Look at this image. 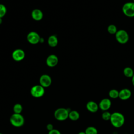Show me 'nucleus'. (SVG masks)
<instances>
[{
  "label": "nucleus",
  "mask_w": 134,
  "mask_h": 134,
  "mask_svg": "<svg viewBox=\"0 0 134 134\" xmlns=\"http://www.w3.org/2000/svg\"><path fill=\"white\" fill-rule=\"evenodd\" d=\"M46 128H47V129L49 131H50V130H51L53 129V126L52 124H47V125L46 126Z\"/></svg>",
  "instance_id": "25"
},
{
  "label": "nucleus",
  "mask_w": 134,
  "mask_h": 134,
  "mask_svg": "<svg viewBox=\"0 0 134 134\" xmlns=\"http://www.w3.org/2000/svg\"><path fill=\"white\" fill-rule=\"evenodd\" d=\"M0 134H3V133H0Z\"/></svg>",
  "instance_id": "29"
},
{
  "label": "nucleus",
  "mask_w": 134,
  "mask_h": 134,
  "mask_svg": "<svg viewBox=\"0 0 134 134\" xmlns=\"http://www.w3.org/2000/svg\"><path fill=\"white\" fill-rule=\"evenodd\" d=\"M48 43L49 46L51 47H55L57 46L58 40L55 35H51L48 39Z\"/></svg>",
  "instance_id": "15"
},
{
  "label": "nucleus",
  "mask_w": 134,
  "mask_h": 134,
  "mask_svg": "<svg viewBox=\"0 0 134 134\" xmlns=\"http://www.w3.org/2000/svg\"><path fill=\"white\" fill-rule=\"evenodd\" d=\"M133 2H134V0H133Z\"/></svg>",
  "instance_id": "30"
},
{
  "label": "nucleus",
  "mask_w": 134,
  "mask_h": 134,
  "mask_svg": "<svg viewBox=\"0 0 134 134\" xmlns=\"http://www.w3.org/2000/svg\"><path fill=\"white\" fill-rule=\"evenodd\" d=\"M116 41L120 44H126L129 40V35L127 31L124 29L118 30L115 34Z\"/></svg>",
  "instance_id": "4"
},
{
  "label": "nucleus",
  "mask_w": 134,
  "mask_h": 134,
  "mask_svg": "<svg viewBox=\"0 0 134 134\" xmlns=\"http://www.w3.org/2000/svg\"><path fill=\"white\" fill-rule=\"evenodd\" d=\"M69 118L73 121H76L80 118V114L76 110H71L69 113Z\"/></svg>",
  "instance_id": "17"
},
{
  "label": "nucleus",
  "mask_w": 134,
  "mask_h": 134,
  "mask_svg": "<svg viewBox=\"0 0 134 134\" xmlns=\"http://www.w3.org/2000/svg\"><path fill=\"white\" fill-rule=\"evenodd\" d=\"M10 122L14 127H20L24 124L25 119L20 114L14 113L10 117Z\"/></svg>",
  "instance_id": "3"
},
{
  "label": "nucleus",
  "mask_w": 134,
  "mask_h": 134,
  "mask_svg": "<svg viewBox=\"0 0 134 134\" xmlns=\"http://www.w3.org/2000/svg\"><path fill=\"white\" fill-rule=\"evenodd\" d=\"M70 111V108H59L54 111V117L59 121L65 120L69 118V113Z\"/></svg>",
  "instance_id": "2"
},
{
  "label": "nucleus",
  "mask_w": 134,
  "mask_h": 134,
  "mask_svg": "<svg viewBox=\"0 0 134 134\" xmlns=\"http://www.w3.org/2000/svg\"><path fill=\"white\" fill-rule=\"evenodd\" d=\"M123 74L126 77L128 78H131L134 75V72L131 68L127 66L124 69Z\"/></svg>",
  "instance_id": "16"
},
{
  "label": "nucleus",
  "mask_w": 134,
  "mask_h": 134,
  "mask_svg": "<svg viewBox=\"0 0 134 134\" xmlns=\"http://www.w3.org/2000/svg\"><path fill=\"white\" fill-rule=\"evenodd\" d=\"M109 120L113 127L116 128H119L121 127L124 125L125 121V118L122 113L118 111H115L111 114V117Z\"/></svg>",
  "instance_id": "1"
},
{
  "label": "nucleus",
  "mask_w": 134,
  "mask_h": 134,
  "mask_svg": "<svg viewBox=\"0 0 134 134\" xmlns=\"http://www.w3.org/2000/svg\"><path fill=\"white\" fill-rule=\"evenodd\" d=\"M86 134H97V129L93 126H89L86 128L85 131Z\"/></svg>",
  "instance_id": "19"
},
{
  "label": "nucleus",
  "mask_w": 134,
  "mask_h": 134,
  "mask_svg": "<svg viewBox=\"0 0 134 134\" xmlns=\"http://www.w3.org/2000/svg\"><path fill=\"white\" fill-rule=\"evenodd\" d=\"M48 134H61V133L59 130L55 129H53L52 130L49 131Z\"/></svg>",
  "instance_id": "24"
},
{
  "label": "nucleus",
  "mask_w": 134,
  "mask_h": 134,
  "mask_svg": "<svg viewBox=\"0 0 134 134\" xmlns=\"http://www.w3.org/2000/svg\"><path fill=\"white\" fill-rule=\"evenodd\" d=\"M131 82H132V84L133 86H134V75H133V76L131 77Z\"/></svg>",
  "instance_id": "26"
},
{
  "label": "nucleus",
  "mask_w": 134,
  "mask_h": 134,
  "mask_svg": "<svg viewBox=\"0 0 134 134\" xmlns=\"http://www.w3.org/2000/svg\"><path fill=\"white\" fill-rule=\"evenodd\" d=\"M13 111L14 113L20 114L23 111V106L21 104L17 103L13 106Z\"/></svg>",
  "instance_id": "21"
},
{
  "label": "nucleus",
  "mask_w": 134,
  "mask_h": 134,
  "mask_svg": "<svg viewBox=\"0 0 134 134\" xmlns=\"http://www.w3.org/2000/svg\"><path fill=\"white\" fill-rule=\"evenodd\" d=\"M123 14L128 17H134V2H127L122 7Z\"/></svg>",
  "instance_id": "5"
},
{
  "label": "nucleus",
  "mask_w": 134,
  "mask_h": 134,
  "mask_svg": "<svg viewBox=\"0 0 134 134\" xmlns=\"http://www.w3.org/2000/svg\"><path fill=\"white\" fill-rule=\"evenodd\" d=\"M99 108L102 111H107L111 106V102L110 99L105 98L102 99L98 104Z\"/></svg>",
  "instance_id": "8"
},
{
  "label": "nucleus",
  "mask_w": 134,
  "mask_h": 134,
  "mask_svg": "<svg viewBox=\"0 0 134 134\" xmlns=\"http://www.w3.org/2000/svg\"><path fill=\"white\" fill-rule=\"evenodd\" d=\"M2 23V18H0V24H1Z\"/></svg>",
  "instance_id": "28"
},
{
  "label": "nucleus",
  "mask_w": 134,
  "mask_h": 134,
  "mask_svg": "<svg viewBox=\"0 0 134 134\" xmlns=\"http://www.w3.org/2000/svg\"><path fill=\"white\" fill-rule=\"evenodd\" d=\"M107 30L108 32L110 34L113 35V34H116L117 31H118L117 27L113 24H110L109 25L107 28Z\"/></svg>",
  "instance_id": "20"
},
{
  "label": "nucleus",
  "mask_w": 134,
  "mask_h": 134,
  "mask_svg": "<svg viewBox=\"0 0 134 134\" xmlns=\"http://www.w3.org/2000/svg\"><path fill=\"white\" fill-rule=\"evenodd\" d=\"M7 13V8L5 5L0 4V18H2Z\"/></svg>",
  "instance_id": "23"
},
{
  "label": "nucleus",
  "mask_w": 134,
  "mask_h": 134,
  "mask_svg": "<svg viewBox=\"0 0 134 134\" xmlns=\"http://www.w3.org/2000/svg\"><path fill=\"white\" fill-rule=\"evenodd\" d=\"M78 134H86L85 132H83V131H81L80 132L78 133Z\"/></svg>",
  "instance_id": "27"
},
{
  "label": "nucleus",
  "mask_w": 134,
  "mask_h": 134,
  "mask_svg": "<svg viewBox=\"0 0 134 134\" xmlns=\"http://www.w3.org/2000/svg\"><path fill=\"white\" fill-rule=\"evenodd\" d=\"M27 41L32 44H36L40 42L41 38L39 35L35 31H31L29 32L27 36Z\"/></svg>",
  "instance_id": "7"
},
{
  "label": "nucleus",
  "mask_w": 134,
  "mask_h": 134,
  "mask_svg": "<svg viewBox=\"0 0 134 134\" xmlns=\"http://www.w3.org/2000/svg\"><path fill=\"white\" fill-rule=\"evenodd\" d=\"M45 93L44 88L40 85H36L32 86L30 90L31 95L36 98L42 97Z\"/></svg>",
  "instance_id": "6"
},
{
  "label": "nucleus",
  "mask_w": 134,
  "mask_h": 134,
  "mask_svg": "<svg viewBox=\"0 0 134 134\" xmlns=\"http://www.w3.org/2000/svg\"><path fill=\"white\" fill-rule=\"evenodd\" d=\"M131 96V91L127 88H124L121 89L120 91H119V96L121 100H126L130 98Z\"/></svg>",
  "instance_id": "11"
},
{
  "label": "nucleus",
  "mask_w": 134,
  "mask_h": 134,
  "mask_svg": "<svg viewBox=\"0 0 134 134\" xmlns=\"http://www.w3.org/2000/svg\"><path fill=\"white\" fill-rule=\"evenodd\" d=\"M111 114L107 111H104L103 112L102 114V118L103 120H106V121H108L109 120L111 117Z\"/></svg>",
  "instance_id": "22"
},
{
  "label": "nucleus",
  "mask_w": 134,
  "mask_h": 134,
  "mask_svg": "<svg viewBox=\"0 0 134 134\" xmlns=\"http://www.w3.org/2000/svg\"><path fill=\"white\" fill-rule=\"evenodd\" d=\"M108 95L109 97L113 99H116L118 98L119 96V91L115 88L110 90L108 92Z\"/></svg>",
  "instance_id": "18"
},
{
  "label": "nucleus",
  "mask_w": 134,
  "mask_h": 134,
  "mask_svg": "<svg viewBox=\"0 0 134 134\" xmlns=\"http://www.w3.org/2000/svg\"><path fill=\"white\" fill-rule=\"evenodd\" d=\"M12 56L14 60L18 62L24 59L25 54L24 50L20 49H17L13 52Z\"/></svg>",
  "instance_id": "9"
},
{
  "label": "nucleus",
  "mask_w": 134,
  "mask_h": 134,
  "mask_svg": "<svg viewBox=\"0 0 134 134\" xmlns=\"http://www.w3.org/2000/svg\"><path fill=\"white\" fill-rule=\"evenodd\" d=\"M43 13L39 9H35L31 12V17L36 21H39L43 18Z\"/></svg>",
  "instance_id": "14"
},
{
  "label": "nucleus",
  "mask_w": 134,
  "mask_h": 134,
  "mask_svg": "<svg viewBox=\"0 0 134 134\" xmlns=\"http://www.w3.org/2000/svg\"><path fill=\"white\" fill-rule=\"evenodd\" d=\"M52 82L51 77L48 74L42 75L39 79L40 85L44 87H49Z\"/></svg>",
  "instance_id": "10"
},
{
  "label": "nucleus",
  "mask_w": 134,
  "mask_h": 134,
  "mask_svg": "<svg viewBox=\"0 0 134 134\" xmlns=\"http://www.w3.org/2000/svg\"><path fill=\"white\" fill-rule=\"evenodd\" d=\"M86 107L87 110L92 113L97 112L99 109L98 104L93 100L88 101L86 105Z\"/></svg>",
  "instance_id": "13"
},
{
  "label": "nucleus",
  "mask_w": 134,
  "mask_h": 134,
  "mask_svg": "<svg viewBox=\"0 0 134 134\" xmlns=\"http://www.w3.org/2000/svg\"><path fill=\"white\" fill-rule=\"evenodd\" d=\"M58 63V58L54 54H51L49 55L46 59V64L47 65L50 67L55 66Z\"/></svg>",
  "instance_id": "12"
}]
</instances>
